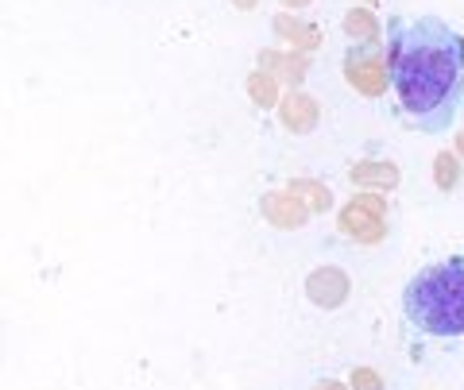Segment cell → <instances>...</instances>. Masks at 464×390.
Segmentation results:
<instances>
[{
  "mask_svg": "<svg viewBox=\"0 0 464 390\" xmlns=\"http://www.w3.org/2000/svg\"><path fill=\"white\" fill-rule=\"evenodd\" d=\"M344 78H348V85H353L356 93L383 97L387 85H391V70H387V62L380 59V51L375 47L356 43V47H348V54H344Z\"/></svg>",
  "mask_w": 464,
  "mask_h": 390,
  "instance_id": "3",
  "label": "cell"
},
{
  "mask_svg": "<svg viewBox=\"0 0 464 390\" xmlns=\"http://www.w3.org/2000/svg\"><path fill=\"white\" fill-rule=\"evenodd\" d=\"M348 178L353 185H380V190H395L399 185V166L395 163H356L348 170Z\"/></svg>",
  "mask_w": 464,
  "mask_h": 390,
  "instance_id": "9",
  "label": "cell"
},
{
  "mask_svg": "<svg viewBox=\"0 0 464 390\" xmlns=\"http://www.w3.org/2000/svg\"><path fill=\"white\" fill-rule=\"evenodd\" d=\"M314 390H344V383H333V379H329V383H317Z\"/></svg>",
  "mask_w": 464,
  "mask_h": 390,
  "instance_id": "16",
  "label": "cell"
},
{
  "mask_svg": "<svg viewBox=\"0 0 464 390\" xmlns=\"http://www.w3.org/2000/svg\"><path fill=\"white\" fill-rule=\"evenodd\" d=\"M457 155H460V158H464V136H460V139H457Z\"/></svg>",
  "mask_w": 464,
  "mask_h": 390,
  "instance_id": "19",
  "label": "cell"
},
{
  "mask_svg": "<svg viewBox=\"0 0 464 390\" xmlns=\"http://www.w3.org/2000/svg\"><path fill=\"white\" fill-rule=\"evenodd\" d=\"M279 117H283V124L290 128V132L306 136V132L317 128V100L310 93H302V90H290L279 100Z\"/></svg>",
  "mask_w": 464,
  "mask_h": 390,
  "instance_id": "7",
  "label": "cell"
},
{
  "mask_svg": "<svg viewBox=\"0 0 464 390\" xmlns=\"http://www.w3.org/2000/svg\"><path fill=\"white\" fill-rule=\"evenodd\" d=\"M232 5H237V8H244V12H252V8L259 5V0H232Z\"/></svg>",
  "mask_w": 464,
  "mask_h": 390,
  "instance_id": "17",
  "label": "cell"
},
{
  "mask_svg": "<svg viewBox=\"0 0 464 390\" xmlns=\"http://www.w3.org/2000/svg\"><path fill=\"white\" fill-rule=\"evenodd\" d=\"M337 224L348 240H360V243H380L387 236V216L372 213L368 205H360V201H348L337 216Z\"/></svg>",
  "mask_w": 464,
  "mask_h": 390,
  "instance_id": "4",
  "label": "cell"
},
{
  "mask_svg": "<svg viewBox=\"0 0 464 390\" xmlns=\"http://www.w3.org/2000/svg\"><path fill=\"white\" fill-rule=\"evenodd\" d=\"M348 290H353V282H348V274L341 267H322V271H314L306 279V294H310L314 306H322V309L344 306Z\"/></svg>",
  "mask_w": 464,
  "mask_h": 390,
  "instance_id": "6",
  "label": "cell"
},
{
  "mask_svg": "<svg viewBox=\"0 0 464 390\" xmlns=\"http://www.w3.org/2000/svg\"><path fill=\"white\" fill-rule=\"evenodd\" d=\"M290 194H295L310 213H329V205H333V194L325 190L322 182H310V178L290 182Z\"/></svg>",
  "mask_w": 464,
  "mask_h": 390,
  "instance_id": "10",
  "label": "cell"
},
{
  "mask_svg": "<svg viewBox=\"0 0 464 390\" xmlns=\"http://www.w3.org/2000/svg\"><path fill=\"white\" fill-rule=\"evenodd\" d=\"M433 182H438V190H453L460 182V158L453 151H441L433 158Z\"/></svg>",
  "mask_w": 464,
  "mask_h": 390,
  "instance_id": "14",
  "label": "cell"
},
{
  "mask_svg": "<svg viewBox=\"0 0 464 390\" xmlns=\"http://www.w3.org/2000/svg\"><path fill=\"white\" fill-rule=\"evenodd\" d=\"M259 213L267 216V224L283 228V233H290V228H302V224H306V216H310V209L302 205V201L290 190H267L264 197H259Z\"/></svg>",
  "mask_w": 464,
  "mask_h": 390,
  "instance_id": "5",
  "label": "cell"
},
{
  "mask_svg": "<svg viewBox=\"0 0 464 390\" xmlns=\"http://www.w3.org/2000/svg\"><path fill=\"white\" fill-rule=\"evenodd\" d=\"M275 35L286 39V43H295V47H302V51L317 47V32H314V27L290 20V16H275Z\"/></svg>",
  "mask_w": 464,
  "mask_h": 390,
  "instance_id": "12",
  "label": "cell"
},
{
  "mask_svg": "<svg viewBox=\"0 0 464 390\" xmlns=\"http://www.w3.org/2000/svg\"><path fill=\"white\" fill-rule=\"evenodd\" d=\"M402 313L426 337H460L464 332V263L422 267L402 290Z\"/></svg>",
  "mask_w": 464,
  "mask_h": 390,
  "instance_id": "2",
  "label": "cell"
},
{
  "mask_svg": "<svg viewBox=\"0 0 464 390\" xmlns=\"http://www.w3.org/2000/svg\"><path fill=\"white\" fill-rule=\"evenodd\" d=\"M344 32L353 39H360V43H368V47L380 43V24H375V16L368 8H353V12H348V16H344Z\"/></svg>",
  "mask_w": 464,
  "mask_h": 390,
  "instance_id": "11",
  "label": "cell"
},
{
  "mask_svg": "<svg viewBox=\"0 0 464 390\" xmlns=\"http://www.w3.org/2000/svg\"><path fill=\"white\" fill-rule=\"evenodd\" d=\"M248 97L256 100L259 109H271V105H279V81H275L267 70H256V74L248 78Z\"/></svg>",
  "mask_w": 464,
  "mask_h": 390,
  "instance_id": "13",
  "label": "cell"
},
{
  "mask_svg": "<svg viewBox=\"0 0 464 390\" xmlns=\"http://www.w3.org/2000/svg\"><path fill=\"white\" fill-rule=\"evenodd\" d=\"M279 5H286V8H306L310 0H279Z\"/></svg>",
  "mask_w": 464,
  "mask_h": 390,
  "instance_id": "18",
  "label": "cell"
},
{
  "mask_svg": "<svg viewBox=\"0 0 464 390\" xmlns=\"http://www.w3.org/2000/svg\"><path fill=\"white\" fill-rule=\"evenodd\" d=\"M387 70L402 112L426 132H445L464 105V39L438 16L391 20Z\"/></svg>",
  "mask_w": 464,
  "mask_h": 390,
  "instance_id": "1",
  "label": "cell"
},
{
  "mask_svg": "<svg viewBox=\"0 0 464 390\" xmlns=\"http://www.w3.org/2000/svg\"><path fill=\"white\" fill-rule=\"evenodd\" d=\"M353 390H383L380 371H372V367H356V371H353Z\"/></svg>",
  "mask_w": 464,
  "mask_h": 390,
  "instance_id": "15",
  "label": "cell"
},
{
  "mask_svg": "<svg viewBox=\"0 0 464 390\" xmlns=\"http://www.w3.org/2000/svg\"><path fill=\"white\" fill-rule=\"evenodd\" d=\"M259 62H264V70L271 78H283V81H290L298 90V81L306 78V70H310V62H306V54H279V51H264L259 54Z\"/></svg>",
  "mask_w": 464,
  "mask_h": 390,
  "instance_id": "8",
  "label": "cell"
}]
</instances>
